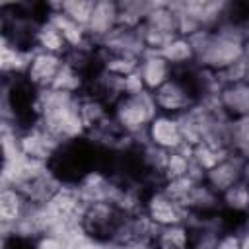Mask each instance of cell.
Instances as JSON below:
<instances>
[{
    "mask_svg": "<svg viewBox=\"0 0 249 249\" xmlns=\"http://www.w3.org/2000/svg\"><path fill=\"white\" fill-rule=\"evenodd\" d=\"M161 54L171 62V66H173L175 70L191 68V66H195V60H196L195 45H193L191 37H185V35L173 37V39L163 47Z\"/></svg>",
    "mask_w": 249,
    "mask_h": 249,
    "instance_id": "cell-15",
    "label": "cell"
},
{
    "mask_svg": "<svg viewBox=\"0 0 249 249\" xmlns=\"http://www.w3.org/2000/svg\"><path fill=\"white\" fill-rule=\"evenodd\" d=\"M60 140L54 138L45 126H41L39 123L33 126H27L19 132H16V146L18 152L37 163H49L51 158L54 156V152L60 148Z\"/></svg>",
    "mask_w": 249,
    "mask_h": 249,
    "instance_id": "cell-6",
    "label": "cell"
},
{
    "mask_svg": "<svg viewBox=\"0 0 249 249\" xmlns=\"http://www.w3.org/2000/svg\"><path fill=\"white\" fill-rule=\"evenodd\" d=\"M51 6H53V10H51L49 19H51V21L56 25V29L62 33V37H64L68 49H80V47L91 45V41H89L86 29H84L82 25H78L74 19H70L68 16H64V14L58 10L56 4H51Z\"/></svg>",
    "mask_w": 249,
    "mask_h": 249,
    "instance_id": "cell-14",
    "label": "cell"
},
{
    "mask_svg": "<svg viewBox=\"0 0 249 249\" xmlns=\"http://www.w3.org/2000/svg\"><path fill=\"white\" fill-rule=\"evenodd\" d=\"M12 243H14V247H10V243L6 241L4 249H33V239H25V237H19V235H14Z\"/></svg>",
    "mask_w": 249,
    "mask_h": 249,
    "instance_id": "cell-23",
    "label": "cell"
},
{
    "mask_svg": "<svg viewBox=\"0 0 249 249\" xmlns=\"http://www.w3.org/2000/svg\"><path fill=\"white\" fill-rule=\"evenodd\" d=\"M222 212L249 216V183L239 181L231 189H228L222 196Z\"/></svg>",
    "mask_w": 249,
    "mask_h": 249,
    "instance_id": "cell-19",
    "label": "cell"
},
{
    "mask_svg": "<svg viewBox=\"0 0 249 249\" xmlns=\"http://www.w3.org/2000/svg\"><path fill=\"white\" fill-rule=\"evenodd\" d=\"M144 138H146V144H150L152 148H158L165 154L179 152L187 146L179 117H171V115H163V113H158L154 117V121L148 124V128L144 132Z\"/></svg>",
    "mask_w": 249,
    "mask_h": 249,
    "instance_id": "cell-7",
    "label": "cell"
},
{
    "mask_svg": "<svg viewBox=\"0 0 249 249\" xmlns=\"http://www.w3.org/2000/svg\"><path fill=\"white\" fill-rule=\"evenodd\" d=\"M62 66H64V56L45 53V51H33L29 66L25 70V80L39 91L51 89Z\"/></svg>",
    "mask_w": 249,
    "mask_h": 249,
    "instance_id": "cell-8",
    "label": "cell"
},
{
    "mask_svg": "<svg viewBox=\"0 0 249 249\" xmlns=\"http://www.w3.org/2000/svg\"><path fill=\"white\" fill-rule=\"evenodd\" d=\"M214 103L228 121L249 117V84L241 80L220 86Z\"/></svg>",
    "mask_w": 249,
    "mask_h": 249,
    "instance_id": "cell-10",
    "label": "cell"
},
{
    "mask_svg": "<svg viewBox=\"0 0 249 249\" xmlns=\"http://www.w3.org/2000/svg\"><path fill=\"white\" fill-rule=\"evenodd\" d=\"M243 175H245V160L235 154H228L224 160H220L212 169H208L202 175V181L222 196L228 189L243 181Z\"/></svg>",
    "mask_w": 249,
    "mask_h": 249,
    "instance_id": "cell-9",
    "label": "cell"
},
{
    "mask_svg": "<svg viewBox=\"0 0 249 249\" xmlns=\"http://www.w3.org/2000/svg\"><path fill=\"white\" fill-rule=\"evenodd\" d=\"M31 202L23 195V191L16 185H6L0 193V220L4 226L18 228L21 220L31 210Z\"/></svg>",
    "mask_w": 249,
    "mask_h": 249,
    "instance_id": "cell-13",
    "label": "cell"
},
{
    "mask_svg": "<svg viewBox=\"0 0 249 249\" xmlns=\"http://www.w3.org/2000/svg\"><path fill=\"white\" fill-rule=\"evenodd\" d=\"M119 16L121 8L119 2L113 0H97L89 18V23L86 27V33L91 43L101 45L117 27H119Z\"/></svg>",
    "mask_w": 249,
    "mask_h": 249,
    "instance_id": "cell-11",
    "label": "cell"
},
{
    "mask_svg": "<svg viewBox=\"0 0 249 249\" xmlns=\"http://www.w3.org/2000/svg\"><path fill=\"white\" fill-rule=\"evenodd\" d=\"M228 148L231 154L249 160V117L230 121L228 124Z\"/></svg>",
    "mask_w": 249,
    "mask_h": 249,
    "instance_id": "cell-18",
    "label": "cell"
},
{
    "mask_svg": "<svg viewBox=\"0 0 249 249\" xmlns=\"http://www.w3.org/2000/svg\"><path fill=\"white\" fill-rule=\"evenodd\" d=\"M216 249H241L237 231H224L216 243Z\"/></svg>",
    "mask_w": 249,
    "mask_h": 249,
    "instance_id": "cell-22",
    "label": "cell"
},
{
    "mask_svg": "<svg viewBox=\"0 0 249 249\" xmlns=\"http://www.w3.org/2000/svg\"><path fill=\"white\" fill-rule=\"evenodd\" d=\"M33 249H66L62 237L53 231H45L33 239Z\"/></svg>",
    "mask_w": 249,
    "mask_h": 249,
    "instance_id": "cell-21",
    "label": "cell"
},
{
    "mask_svg": "<svg viewBox=\"0 0 249 249\" xmlns=\"http://www.w3.org/2000/svg\"><path fill=\"white\" fill-rule=\"evenodd\" d=\"M156 115L158 107L154 95L146 89L136 93H123L111 107V119L115 126L128 138L144 134Z\"/></svg>",
    "mask_w": 249,
    "mask_h": 249,
    "instance_id": "cell-4",
    "label": "cell"
},
{
    "mask_svg": "<svg viewBox=\"0 0 249 249\" xmlns=\"http://www.w3.org/2000/svg\"><path fill=\"white\" fill-rule=\"evenodd\" d=\"M142 212L156 228L187 224L189 220V212L183 208V204L169 196L161 187H156L148 195H144Z\"/></svg>",
    "mask_w": 249,
    "mask_h": 249,
    "instance_id": "cell-5",
    "label": "cell"
},
{
    "mask_svg": "<svg viewBox=\"0 0 249 249\" xmlns=\"http://www.w3.org/2000/svg\"><path fill=\"white\" fill-rule=\"evenodd\" d=\"M35 51H45V53L64 56L70 49H68L62 33L56 29V25L51 19H45L39 23V27L35 31Z\"/></svg>",
    "mask_w": 249,
    "mask_h": 249,
    "instance_id": "cell-16",
    "label": "cell"
},
{
    "mask_svg": "<svg viewBox=\"0 0 249 249\" xmlns=\"http://www.w3.org/2000/svg\"><path fill=\"white\" fill-rule=\"evenodd\" d=\"M136 74H138L144 89L152 93L158 88H161L175 74V68L171 66V62L161 53L146 51L140 56V64H138V72Z\"/></svg>",
    "mask_w": 249,
    "mask_h": 249,
    "instance_id": "cell-12",
    "label": "cell"
},
{
    "mask_svg": "<svg viewBox=\"0 0 249 249\" xmlns=\"http://www.w3.org/2000/svg\"><path fill=\"white\" fill-rule=\"evenodd\" d=\"M154 249H191V230L187 224L158 228L154 239Z\"/></svg>",
    "mask_w": 249,
    "mask_h": 249,
    "instance_id": "cell-17",
    "label": "cell"
},
{
    "mask_svg": "<svg viewBox=\"0 0 249 249\" xmlns=\"http://www.w3.org/2000/svg\"><path fill=\"white\" fill-rule=\"evenodd\" d=\"M39 124L60 142L78 140L86 134L80 115V95L58 89L39 93Z\"/></svg>",
    "mask_w": 249,
    "mask_h": 249,
    "instance_id": "cell-2",
    "label": "cell"
},
{
    "mask_svg": "<svg viewBox=\"0 0 249 249\" xmlns=\"http://www.w3.org/2000/svg\"><path fill=\"white\" fill-rule=\"evenodd\" d=\"M191 41L196 53L195 66L212 74H220L247 58V33L226 23L214 29H200L191 35Z\"/></svg>",
    "mask_w": 249,
    "mask_h": 249,
    "instance_id": "cell-1",
    "label": "cell"
},
{
    "mask_svg": "<svg viewBox=\"0 0 249 249\" xmlns=\"http://www.w3.org/2000/svg\"><path fill=\"white\" fill-rule=\"evenodd\" d=\"M239 243H241V249H249V228L239 233Z\"/></svg>",
    "mask_w": 249,
    "mask_h": 249,
    "instance_id": "cell-24",
    "label": "cell"
},
{
    "mask_svg": "<svg viewBox=\"0 0 249 249\" xmlns=\"http://www.w3.org/2000/svg\"><path fill=\"white\" fill-rule=\"evenodd\" d=\"M128 212L111 198L86 202L78 220L80 231L93 243H117Z\"/></svg>",
    "mask_w": 249,
    "mask_h": 249,
    "instance_id": "cell-3",
    "label": "cell"
},
{
    "mask_svg": "<svg viewBox=\"0 0 249 249\" xmlns=\"http://www.w3.org/2000/svg\"><path fill=\"white\" fill-rule=\"evenodd\" d=\"M245 82L249 84V56L245 58Z\"/></svg>",
    "mask_w": 249,
    "mask_h": 249,
    "instance_id": "cell-25",
    "label": "cell"
},
{
    "mask_svg": "<svg viewBox=\"0 0 249 249\" xmlns=\"http://www.w3.org/2000/svg\"><path fill=\"white\" fill-rule=\"evenodd\" d=\"M56 6L64 16H68L70 19H74L78 25H82L86 29L95 2L93 0H68V2H58Z\"/></svg>",
    "mask_w": 249,
    "mask_h": 249,
    "instance_id": "cell-20",
    "label": "cell"
}]
</instances>
